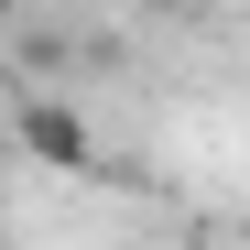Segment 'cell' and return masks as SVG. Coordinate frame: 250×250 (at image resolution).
<instances>
[{
    "label": "cell",
    "mask_w": 250,
    "mask_h": 250,
    "mask_svg": "<svg viewBox=\"0 0 250 250\" xmlns=\"http://www.w3.org/2000/svg\"><path fill=\"white\" fill-rule=\"evenodd\" d=\"M11 131H22V152H33V163H55V174H98V142H87V120H76L65 98H33Z\"/></svg>",
    "instance_id": "1"
},
{
    "label": "cell",
    "mask_w": 250,
    "mask_h": 250,
    "mask_svg": "<svg viewBox=\"0 0 250 250\" xmlns=\"http://www.w3.org/2000/svg\"><path fill=\"white\" fill-rule=\"evenodd\" d=\"M11 11H22V0H0V22H11Z\"/></svg>",
    "instance_id": "2"
}]
</instances>
